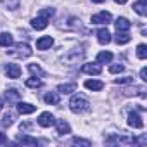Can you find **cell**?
Returning <instances> with one entry per match:
<instances>
[{"instance_id": "603a6c76", "label": "cell", "mask_w": 147, "mask_h": 147, "mask_svg": "<svg viewBox=\"0 0 147 147\" xmlns=\"http://www.w3.org/2000/svg\"><path fill=\"white\" fill-rule=\"evenodd\" d=\"M18 142L19 144H26V145H38V140L33 138V137H30V135H19Z\"/></svg>"}, {"instance_id": "d6986e66", "label": "cell", "mask_w": 147, "mask_h": 147, "mask_svg": "<svg viewBox=\"0 0 147 147\" xmlns=\"http://www.w3.org/2000/svg\"><path fill=\"white\" fill-rule=\"evenodd\" d=\"M0 45L2 47H11V45H14V38H12V35L11 33H0Z\"/></svg>"}, {"instance_id": "836d02e7", "label": "cell", "mask_w": 147, "mask_h": 147, "mask_svg": "<svg viewBox=\"0 0 147 147\" xmlns=\"http://www.w3.org/2000/svg\"><path fill=\"white\" fill-rule=\"evenodd\" d=\"M31 128V123H21V130L24 131V130H30Z\"/></svg>"}, {"instance_id": "7402d4cb", "label": "cell", "mask_w": 147, "mask_h": 147, "mask_svg": "<svg viewBox=\"0 0 147 147\" xmlns=\"http://www.w3.org/2000/svg\"><path fill=\"white\" fill-rule=\"evenodd\" d=\"M43 100H45L47 104H50V106H57V104H59V94H57V92H49V94L43 97Z\"/></svg>"}, {"instance_id": "4fadbf2b", "label": "cell", "mask_w": 147, "mask_h": 147, "mask_svg": "<svg viewBox=\"0 0 147 147\" xmlns=\"http://www.w3.org/2000/svg\"><path fill=\"white\" fill-rule=\"evenodd\" d=\"M133 11L138 16H145L147 14V0H137V2L133 4Z\"/></svg>"}, {"instance_id": "9c48e42d", "label": "cell", "mask_w": 147, "mask_h": 147, "mask_svg": "<svg viewBox=\"0 0 147 147\" xmlns=\"http://www.w3.org/2000/svg\"><path fill=\"white\" fill-rule=\"evenodd\" d=\"M5 75H7L9 78L16 80V78L21 76V67H19L18 64H5Z\"/></svg>"}, {"instance_id": "f546056e", "label": "cell", "mask_w": 147, "mask_h": 147, "mask_svg": "<svg viewBox=\"0 0 147 147\" xmlns=\"http://www.w3.org/2000/svg\"><path fill=\"white\" fill-rule=\"evenodd\" d=\"M109 71L113 73V75H116V73H123V71H125V66H123V64H113V66L109 67Z\"/></svg>"}, {"instance_id": "277c9868", "label": "cell", "mask_w": 147, "mask_h": 147, "mask_svg": "<svg viewBox=\"0 0 147 147\" xmlns=\"http://www.w3.org/2000/svg\"><path fill=\"white\" fill-rule=\"evenodd\" d=\"M11 54L12 55H18V57H30L31 55V47L28 43H16L14 45V50Z\"/></svg>"}, {"instance_id": "d4e9b609", "label": "cell", "mask_w": 147, "mask_h": 147, "mask_svg": "<svg viewBox=\"0 0 147 147\" xmlns=\"http://www.w3.org/2000/svg\"><path fill=\"white\" fill-rule=\"evenodd\" d=\"M42 85H43V83H42L40 78H35V76H33V78H28V80H26V87H28V88H40Z\"/></svg>"}, {"instance_id": "44dd1931", "label": "cell", "mask_w": 147, "mask_h": 147, "mask_svg": "<svg viewBox=\"0 0 147 147\" xmlns=\"http://www.w3.org/2000/svg\"><path fill=\"white\" fill-rule=\"evenodd\" d=\"M111 61H113V54L111 52L106 50V52H99L97 54V62L99 64H109Z\"/></svg>"}, {"instance_id": "d590c367", "label": "cell", "mask_w": 147, "mask_h": 147, "mask_svg": "<svg viewBox=\"0 0 147 147\" xmlns=\"http://www.w3.org/2000/svg\"><path fill=\"white\" fill-rule=\"evenodd\" d=\"M94 4H102V2H106V0H92Z\"/></svg>"}, {"instance_id": "f1b7e54d", "label": "cell", "mask_w": 147, "mask_h": 147, "mask_svg": "<svg viewBox=\"0 0 147 147\" xmlns=\"http://www.w3.org/2000/svg\"><path fill=\"white\" fill-rule=\"evenodd\" d=\"M116 85H126V83H133V78L131 76H125V78H116L114 80Z\"/></svg>"}, {"instance_id": "e0dca14e", "label": "cell", "mask_w": 147, "mask_h": 147, "mask_svg": "<svg viewBox=\"0 0 147 147\" xmlns=\"http://www.w3.org/2000/svg\"><path fill=\"white\" fill-rule=\"evenodd\" d=\"M130 40H131V36H130L126 31H118L116 36H114V42H116L118 45H125V43H128Z\"/></svg>"}, {"instance_id": "7c38bea8", "label": "cell", "mask_w": 147, "mask_h": 147, "mask_svg": "<svg viewBox=\"0 0 147 147\" xmlns=\"http://www.w3.org/2000/svg\"><path fill=\"white\" fill-rule=\"evenodd\" d=\"M97 40H99V43H102V45L109 43V42H111V33H109V30H107V28L99 30V31H97Z\"/></svg>"}, {"instance_id": "cb8c5ba5", "label": "cell", "mask_w": 147, "mask_h": 147, "mask_svg": "<svg viewBox=\"0 0 147 147\" xmlns=\"http://www.w3.org/2000/svg\"><path fill=\"white\" fill-rule=\"evenodd\" d=\"M28 69L31 75H36V76H45V71L38 66V64H28Z\"/></svg>"}, {"instance_id": "6da1fadb", "label": "cell", "mask_w": 147, "mask_h": 147, "mask_svg": "<svg viewBox=\"0 0 147 147\" xmlns=\"http://www.w3.org/2000/svg\"><path fill=\"white\" fill-rule=\"evenodd\" d=\"M69 109H71L73 113L80 114V113H85V111L90 109V102H88L87 97H83V95H75V97L69 100Z\"/></svg>"}, {"instance_id": "7a4b0ae2", "label": "cell", "mask_w": 147, "mask_h": 147, "mask_svg": "<svg viewBox=\"0 0 147 147\" xmlns=\"http://www.w3.org/2000/svg\"><path fill=\"white\" fill-rule=\"evenodd\" d=\"M54 14V9L50 7V9H43L42 12H40V16H36V18H33L31 19V26L35 28V30H45L47 28V24H49V18Z\"/></svg>"}, {"instance_id": "ac0fdd59", "label": "cell", "mask_w": 147, "mask_h": 147, "mask_svg": "<svg viewBox=\"0 0 147 147\" xmlns=\"http://www.w3.org/2000/svg\"><path fill=\"white\" fill-rule=\"evenodd\" d=\"M57 92L59 94H73V92H76V83H62L57 87Z\"/></svg>"}, {"instance_id": "1f68e13d", "label": "cell", "mask_w": 147, "mask_h": 147, "mask_svg": "<svg viewBox=\"0 0 147 147\" xmlns=\"http://www.w3.org/2000/svg\"><path fill=\"white\" fill-rule=\"evenodd\" d=\"M140 78H142L144 82H147V69H145V67L140 69Z\"/></svg>"}, {"instance_id": "8fae6325", "label": "cell", "mask_w": 147, "mask_h": 147, "mask_svg": "<svg viewBox=\"0 0 147 147\" xmlns=\"http://www.w3.org/2000/svg\"><path fill=\"white\" fill-rule=\"evenodd\" d=\"M114 26H116L118 31H128V30L131 28V23H130L126 18H118L116 23H114Z\"/></svg>"}, {"instance_id": "9a60e30c", "label": "cell", "mask_w": 147, "mask_h": 147, "mask_svg": "<svg viewBox=\"0 0 147 147\" xmlns=\"http://www.w3.org/2000/svg\"><path fill=\"white\" fill-rule=\"evenodd\" d=\"M18 111H19L21 114H31V113L36 111V106L28 104V102H19V104H18Z\"/></svg>"}, {"instance_id": "30bf717a", "label": "cell", "mask_w": 147, "mask_h": 147, "mask_svg": "<svg viewBox=\"0 0 147 147\" xmlns=\"http://www.w3.org/2000/svg\"><path fill=\"white\" fill-rule=\"evenodd\" d=\"M52 45H54V38L52 36H42V38L36 40V49L38 50H47Z\"/></svg>"}, {"instance_id": "4316f807", "label": "cell", "mask_w": 147, "mask_h": 147, "mask_svg": "<svg viewBox=\"0 0 147 147\" xmlns=\"http://www.w3.org/2000/svg\"><path fill=\"white\" fill-rule=\"evenodd\" d=\"M137 57H138V59H145V57H147V47H145L144 43H140V45L137 47Z\"/></svg>"}, {"instance_id": "83f0119b", "label": "cell", "mask_w": 147, "mask_h": 147, "mask_svg": "<svg viewBox=\"0 0 147 147\" xmlns=\"http://www.w3.org/2000/svg\"><path fill=\"white\" fill-rule=\"evenodd\" d=\"M73 144H75V145H83V147H90L92 145L90 140H83V138H78V137L73 138Z\"/></svg>"}, {"instance_id": "ffe728a7", "label": "cell", "mask_w": 147, "mask_h": 147, "mask_svg": "<svg viewBox=\"0 0 147 147\" xmlns=\"http://www.w3.org/2000/svg\"><path fill=\"white\" fill-rule=\"evenodd\" d=\"M5 99L9 100V104H12V102H18V100L21 99V94H19L16 88H9V90L5 92Z\"/></svg>"}, {"instance_id": "e575fe53", "label": "cell", "mask_w": 147, "mask_h": 147, "mask_svg": "<svg viewBox=\"0 0 147 147\" xmlns=\"http://www.w3.org/2000/svg\"><path fill=\"white\" fill-rule=\"evenodd\" d=\"M114 2H116V4H119V5H123V4H126V2H128V0H114Z\"/></svg>"}, {"instance_id": "8992f818", "label": "cell", "mask_w": 147, "mask_h": 147, "mask_svg": "<svg viewBox=\"0 0 147 147\" xmlns=\"http://www.w3.org/2000/svg\"><path fill=\"white\" fill-rule=\"evenodd\" d=\"M54 123H55V118H54V114H50V113H42V114L38 116V125L43 126V128H50Z\"/></svg>"}, {"instance_id": "4dcf8cb0", "label": "cell", "mask_w": 147, "mask_h": 147, "mask_svg": "<svg viewBox=\"0 0 147 147\" xmlns=\"http://www.w3.org/2000/svg\"><path fill=\"white\" fill-rule=\"evenodd\" d=\"M12 119H14V118H12V114H9V113H7V114L2 118V125H4V126H11V125H12Z\"/></svg>"}, {"instance_id": "5b68a950", "label": "cell", "mask_w": 147, "mask_h": 147, "mask_svg": "<svg viewBox=\"0 0 147 147\" xmlns=\"http://www.w3.org/2000/svg\"><path fill=\"white\" fill-rule=\"evenodd\" d=\"M111 19H113L111 12L102 11V12H99V14H94L90 21H92V24H107V23H111Z\"/></svg>"}, {"instance_id": "484cf974", "label": "cell", "mask_w": 147, "mask_h": 147, "mask_svg": "<svg viewBox=\"0 0 147 147\" xmlns=\"http://www.w3.org/2000/svg\"><path fill=\"white\" fill-rule=\"evenodd\" d=\"M7 9H11V11H14V9H18L19 7V0H0Z\"/></svg>"}, {"instance_id": "2e32d148", "label": "cell", "mask_w": 147, "mask_h": 147, "mask_svg": "<svg viewBox=\"0 0 147 147\" xmlns=\"http://www.w3.org/2000/svg\"><path fill=\"white\" fill-rule=\"evenodd\" d=\"M54 125L57 126V133H59V135H66V133H71V126H69V125H67L64 119H57Z\"/></svg>"}, {"instance_id": "3957f363", "label": "cell", "mask_w": 147, "mask_h": 147, "mask_svg": "<svg viewBox=\"0 0 147 147\" xmlns=\"http://www.w3.org/2000/svg\"><path fill=\"white\" fill-rule=\"evenodd\" d=\"M83 59V50H80V49H75V50H71L62 61L67 64V66H75V64H78L80 61Z\"/></svg>"}, {"instance_id": "8d00e7d4", "label": "cell", "mask_w": 147, "mask_h": 147, "mask_svg": "<svg viewBox=\"0 0 147 147\" xmlns=\"http://www.w3.org/2000/svg\"><path fill=\"white\" fill-rule=\"evenodd\" d=\"M2 107H4V100L0 99V111H2Z\"/></svg>"}, {"instance_id": "d6a6232c", "label": "cell", "mask_w": 147, "mask_h": 147, "mask_svg": "<svg viewBox=\"0 0 147 147\" xmlns=\"http://www.w3.org/2000/svg\"><path fill=\"white\" fill-rule=\"evenodd\" d=\"M4 144H7V137L4 133H0V145H4Z\"/></svg>"}, {"instance_id": "52a82bcc", "label": "cell", "mask_w": 147, "mask_h": 147, "mask_svg": "<svg viewBox=\"0 0 147 147\" xmlns=\"http://www.w3.org/2000/svg\"><path fill=\"white\" fill-rule=\"evenodd\" d=\"M82 71L87 73V75H100V73H102V67H100L99 62H87V64H83Z\"/></svg>"}, {"instance_id": "ba28073f", "label": "cell", "mask_w": 147, "mask_h": 147, "mask_svg": "<svg viewBox=\"0 0 147 147\" xmlns=\"http://www.w3.org/2000/svg\"><path fill=\"white\" fill-rule=\"evenodd\" d=\"M128 125L131 128H142L144 126V121H142V118H140V114L137 111H133V113L128 114Z\"/></svg>"}, {"instance_id": "5bb4252c", "label": "cell", "mask_w": 147, "mask_h": 147, "mask_svg": "<svg viewBox=\"0 0 147 147\" xmlns=\"http://www.w3.org/2000/svg\"><path fill=\"white\" fill-rule=\"evenodd\" d=\"M85 88H88V90H92V92H99V90L104 88V83L99 82V80H87V82H85Z\"/></svg>"}]
</instances>
